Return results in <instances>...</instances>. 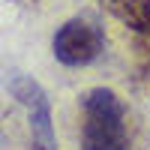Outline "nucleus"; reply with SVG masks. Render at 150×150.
I'll use <instances>...</instances> for the list:
<instances>
[{"label":"nucleus","instance_id":"obj_2","mask_svg":"<svg viewBox=\"0 0 150 150\" xmlns=\"http://www.w3.org/2000/svg\"><path fill=\"white\" fill-rule=\"evenodd\" d=\"M54 57L63 66H87L102 54L105 48V36L96 24L84 21V18H72L54 33Z\"/></svg>","mask_w":150,"mask_h":150},{"label":"nucleus","instance_id":"obj_5","mask_svg":"<svg viewBox=\"0 0 150 150\" xmlns=\"http://www.w3.org/2000/svg\"><path fill=\"white\" fill-rule=\"evenodd\" d=\"M33 150H57V147H42V144H33Z\"/></svg>","mask_w":150,"mask_h":150},{"label":"nucleus","instance_id":"obj_4","mask_svg":"<svg viewBox=\"0 0 150 150\" xmlns=\"http://www.w3.org/2000/svg\"><path fill=\"white\" fill-rule=\"evenodd\" d=\"M123 27L138 36H150V0H99Z\"/></svg>","mask_w":150,"mask_h":150},{"label":"nucleus","instance_id":"obj_6","mask_svg":"<svg viewBox=\"0 0 150 150\" xmlns=\"http://www.w3.org/2000/svg\"><path fill=\"white\" fill-rule=\"evenodd\" d=\"M0 147H3V129H0Z\"/></svg>","mask_w":150,"mask_h":150},{"label":"nucleus","instance_id":"obj_1","mask_svg":"<svg viewBox=\"0 0 150 150\" xmlns=\"http://www.w3.org/2000/svg\"><path fill=\"white\" fill-rule=\"evenodd\" d=\"M81 150H129L126 108L114 90H90L81 99Z\"/></svg>","mask_w":150,"mask_h":150},{"label":"nucleus","instance_id":"obj_3","mask_svg":"<svg viewBox=\"0 0 150 150\" xmlns=\"http://www.w3.org/2000/svg\"><path fill=\"white\" fill-rule=\"evenodd\" d=\"M9 93L24 105L30 117V132H33V144L42 147H57L54 144V126H51V99L45 96V90L27 75H15L9 81Z\"/></svg>","mask_w":150,"mask_h":150}]
</instances>
